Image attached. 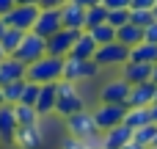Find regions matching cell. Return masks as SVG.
I'll list each match as a JSON object with an SVG mask.
<instances>
[{"mask_svg": "<svg viewBox=\"0 0 157 149\" xmlns=\"http://www.w3.org/2000/svg\"><path fill=\"white\" fill-rule=\"evenodd\" d=\"M55 88H58L55 113H61L63 119L86 108V100H83V94L77 91V83H72V80H58V83H55Z\"/></svg>", "mask_w": 157, "mask_h": 149, "instance_id": "2", "label": "cell"}, {"mask_svg": "<svg viewBox=\"0 0 157 149\" xmlns=\"http://www.w3.org/2000/svg\"><path fill=\"white\" fill-rule=\"evenodd\" d=\"M41 127L39 124H28V127H19L17 130V144L19 149H41Z\"/></svg>", "mask_w": 157, "mask_h": 149, "instance_id": "19", "label": "cell"}, {"mask_svg": "<svg viewBox=\"0 0 157 149\" xmlns=\"http://www.w3.org/2000/svg\"><path fill=\"white\" fill-rule=\"evenodd\" d=\"M130 61H141V64H157V44H152V41H141V44L130 47Z\"/></svg>", "mask_w": 157, "mask_h": 149, "instance_id": "22", "label": "cell"}, {"mask_svg": "<svg viewBox=\"0 0 157 149\" xmlns=\"http://www.w3.org/2000/svg\"><path fill=\"white\" fill-rule=\"evenodd\" d=\"M63 3H66V0H39L41 8H61Z\"/></svg>", "mask_w": 157, "mask_h": 149, "instance_id": "37", "label": "cell"}, {"mask_svg": "<svg viewBox=\"0 0 157 149\" xmlns=\"http://www.w3.org/2000/svg\"><path fill=\"white\" fill-rule=\"evenodd\" d=\"M144 41H152V44H157V19H155V22H149V25L144 28Z\"/></svg>", "mask_w": 157, "mask_h": 149, "instance_id": "33", "label": "cell"}, {"mask_svg": "<svg viewBox=\"0 0 157 149\" xmlns=\"http://www.w3.org/2000/svg\"><path fill=\"white\" fill-rule=\"evenodd\" d=\"M155 94H157V83H155V80L135 83V86H130L127 108H149V105L155 102Z\"/></svg>", "mask_w": 157, "mask_h": 149, "instance_id": "12", "label": "cell"}, {"mask_svg": "<svg viewBox=\"0 0 157 149\" xmlns=\"http://www.w3.org/2000/svg\"><path fill=\"white\" fill-rule=\"evenodd\" d=\"M14 55H17L22 64H33V61H39L41 55H47V39L39 36V33H33V30H28V33L22 36V41H19V47H17Z\"/></svg>", "mask_w": 157, "mask_h": 149, "instance_id": "6", "label": "cell"}, {"mask_svg": "<svg viewBox=\"0 0 157 149\" xmlns=\"http://www.w3.org/2000/svg\"><path fill=\"white\" fill-rule=\"evenodd\" d=\"M63 28V22H61V8H41L39 6V17H36V25H33V33H39V36H52V33H58Z\"/></svg>", "mask_w": 157, "mask_h": 149, "instance_id": "10", "label": "cell"}, {"mask_svg": "<svg viewBox=\"0 0 157 149\" xmlns=\"http://www.w3.org/2000/svg\"><path fill=\"white\" fill-rule=\"evenodd\" d=\"M127 97H130V83H127L124 77L108 80V83L99 88V102H119V105H127Z\"/></svg>", "mask_w": 157, "mask_h": 149, "instance_id": "13", "label": "cell"}, {"mask_svg": "<svg viewBox=\"0 0 157 149\" xmlns=\"http://www.w3.org/2000/svg\"><path fill=\"white\" fill-rule=\"evenodd\" d=\"M14 113H17V122H19V127H28V124H39V111L33 108V105H25V102H19V105H14Z\"/></svg>", "mask_w": 157, "mask_h": 149, "instance_id": "24", "label": "cell"}, {"mask_svg": "<svg viewBox=\"0 0 157 149\" xmlns=\"http://www.w3.org/2000/svg\"><path fill=\"white\" fill-rule=\"evenodd\" d=\"M157 0H130V8H155Z\"/></svg>", "mask_w": 157, "mask_h": 149, "instance_id": "35", "label": "cell"}, {"mask_svg": "<svg viewBox=\"0 0 157 149\" xmlns=\"http://www.w3.org/2000/svg\"><path fill=\"white\" fill-rule=\"evenodd\" d=\"M94 61L102 66V69H110V66H124L130 61V47L121 44L119 39L116 41H108V44H99L97 53H94Z\"/></svg>", "mask_w": 157, "mask_h": 149, "instance_id": "4", "label": "cell"}, {"mask_svg": "<svg viewBox=\"0 0 157 149\" xmlns=\"http://www.w3.org/2000/svg\"><path fill=\"white\" fill-rule=\"evenodd\" d=\"M25 83H28V80L22 77V80H14V83H6V86H3V97H6V102H8V105H17V102L22 100Z\"/></svg>", "mask_w": 157, "mask_h": 149, "instance_id": "29", "label": "cell"}, {"mask_svg": "<svg viewBox=\"0 0 157 149\" xmlns=\"http://www.w3.org/2000/svg\"><path fill=\"white\" fill-rule=\"evenodd\" d=\"M77 36H80V30L61 28L58 33L47 36V53H50V55H58V58H66V55L72 53V44H75Z\"/></svg>", "mask_w": 157, "mask_h": 149, "instance_id": "9", "label": "cell"}, {"mask_svg": "<svg viewBox=\"0 0 157 149\" xmlns=\"http://www.w3.org/2000/svg\"><path fill=\"white\" fill-rule=\"evenodd\" d=\"M155 102H157V94H155Z\"/></svg>", "mask_w": 157, "mask_h": 149, "instance_id": "48", "label": "cell"}, {"mask_svg": "<svg viewBox=\"0 0 157 149\" xmlns=\"http://www.w3.org/2000/svg\"><path fill=\"white\" fill-rule=\"evenodd\" d=\"M130 141H132V127H127L124 122L102 133V144H105V149H121V147H127Z\"/></svg>", "mask_w": 157, "mask_h": 149, "instance_id": "16", "label": "cell"}, {"mask_svg": "<svg viewBox=\"0 0 157 149\" xmlns=\"http://www.w3.org/2000/svg\"><path fill=\"white\" fill-rule=\"evenodd\" d=\"M61 22H63V28L83 30V28H86V8L77 6V3H72V0H66V3L61 6Z\"/></svg>", "mask_w": 157, "mask_h": 149, "instance_id": "15", "label": "cell"}, {"mask_svg": "<svg viewBox=\"0 0 157 149\" xmlns=\"http://www.w3.org/2000/svg\"><path fill=\"white\" fill-rule=\"evenodd\" d=\"M116 39L121 44H127V47H135V44L144 41V28H138L135 22H127V25L116 28Z\"/></svg>", "mask_w": 157, "mask_h": 149, "instance_id": "21", "label": "cell"}, {"mask_svg": "<svg viewBox=\"0 0 157 149\" xmlns=\"http://www.w3.org/2000/svg\"><path fill=\"white\" fill-rule=\"evenodd\" d=\"M66 130H69V135L80 138V141H86V138L97 135V133H99V127H97V122H94V111L83 108V111H77V113L66 116Z\"/></svg>", "mask_w": 157, "mask_h": 149, "instance_id": "5", "label": "cell"}, {"mask_svg": "<svg viewBox=\"0 0 157 149\" xmlns=\"http://www.w3.org/2000/svg\"><path fill=\"white\" fill-rule=\"evenodd\" d=\"M25 33H28V30H19V28H6V33H3V39H0V44H3V50H6L8 55H14Z\"/></svg>", "mask_w": 157, "mask_h": 149, "instance_id": "26", "label": "cell"}, {"mask_svg": "<svg viewBox=\"0 0 157 149\" xmlns=\"http://www.w3.org/2000/svg\"><path fill=\"white\" fill-rule=\"evenodd\" d=\"M88 33L94 36V41H97V44H108V41H116V28H113L110 22H102V25L91 28Z\"/></svg>", "mask_w": 157, "mask_h": 149, "instance_id": "28", "label": "cell"}, {"mask_svg": "<svg viewBox=\"0 0 157 149\" xmlns=\"http://www.w3.org/2000/svg\"><path fill=\"white\" fill-rule=\"evenodd\" d=\"M108 22L113 28H121L130 22V8H108Z\"/></svg>", "mask_w": 157, "mask_h": 149, "instance_id": "31", "label": "cell"}, {"mask_svg": "<svg viewBox=\"0 0 157 149\" xmlns=\"http://www.w3.org/2000/svg\"><path fill=\"white\" fill-rule=\"evenodd\" d=\"M55 102H58V88H55V83H47V86H41V91H39V100H36V111H39V116L44 119V116L55 113Z\"/></svg>", "mask_w": 157, "mask_h": 149, "instance_id": "18", "label": "cell"}, {"mask_svg": "<svg viewBox=\"0 0 157 149\" xmlns=\"http://www.w3.org/2000/svg\"><path fill=\"white\" fill-rule=\"evenodd\" d=\"M17 6H39V0H17Z\"/></svg>", "mask_w": 157, "mask_h": 149, "instance_id": "40", "label": "cell"}, {"mask_svg": "<svg viewBox=\"0 0 157 149\" xmlns=\"http://www.w3.org/2000/svg\"><path fill=\"white\" fill-rule=\"evenodd\" d=\"M152 80L157 83V64H152Z\"/></svg>", "mask_w": 157, "mask_h": 149, "instance_id": "43", "label": "cell"}, {"mask_svg": "<svg viewBox=\"0 0 157 149\" xmlns=\"http://www.w3.org/2000/svg\"><path fill=\"white\" fill-rule=\"evenodd\" d=\"M149 116H152V122L157 124V102H152V105H149Z\"/></svg>", "mask_w": 157, "mask_h": 149, "instance_id": "39", "label": "cell"}, {"mask_svg": "<svg viewBox=\"0 0 157 149\" xmlns=\"http://www.w3.org/2000/svg\"><path fill=\"white\" fill-rule=\"evenodd\" d=\"M105 8H130V0H102Z\"/></svg>", "mask_w": 157, "mask_h": 149, "instance_id": "34", "label": "cell"}, {"mask_svg": "<svg viewBox=\"0 0 157 149\" xmlns=\"http://www.w3.org/2000/svg\"><path fill=\"white\" fill-rule=\"evenodd\" d=\"M17 130H19V122H17V113H14V105H0V144L6 147H14L17 144Z\"/></svg>", "mask_w": 157, "mask_h": 149, "instance_id": "11", "label": "cell"}, {"mask_svg": "<svg viewBox=\"0 0 157 149\" xmlns=\"http://www.w3.org/2000/svg\"><path fill=\"white\" fill-rule=\"evenodd\" d=\"M0 105H6V97H3V86H0Z\"/></svg>", "mask_w": 157, "mask_h": 149, "instance_id": "45", "label": "cell"}, {"mask_svg": "<svg viewBox=\"0 0 157 149\" xmlns=\"http://www.w3.org/2000/svg\"><path fill=\"white\" fill-rule=\"evenodd\" d=\"M25 80H28V77H25ZM39 91H41V86H39V83H30V80H28V83H25V91H22V100H19V102H25V105H33V108H36ZM19 102H17V105H19Z\"/></svg>", "mask_w": 157, "mask_h": 149, "instance_id": "32", "label": "cell"}, {"mask_svg": "<svg viewBox=\"0 0 157 149\" xmlns=\"http://www.w3.org/2000/svg\"><path fill=\"white\" fill-rule=\"evenodd\" d=\"M149 122H152L149 108H127V116H124V124H127V127L138 130V127H144V124H149Z\"/></svg>", "mask_w": 157, "mask_h": 149, "instance_id": "25", "label": "cell"}, {"mask_svg": "<svg viewBox=\"0 0 157 149\" xmlns=\"http://www.w3.org/2000/svg\"><path fill=\"white\" fill-rule=\"evenodd\" d=\"M14 6H17V0H0V17H6Z\"/></svg>", "mask_w": 157, "mask_h": 149, "instance_id": "36", "label": "cell"}, {"mask_svg": "<svg viewBox=\"0 0 157 149\" xmlns=\"http://www.w3.org/2000/svg\"><path fill=\"white\" fill-rule=\"evenodd\" d=\"M130 22H135L138 28H146L149 22H155L152 8H130Z\"/></svg>", "mask_w": 157, "mask_h": 149, "instance_id": "30", "label": "cell"}, {"mask_svg": "<svg viewBox=\"0 0 157 149\" xmlns=\"http://www.w3.org/2000/svg\"><path fill=\"white\" fill-rule=\"evenodd\" d=\"M25 75H28V64H22L17 55H6L0 61V86L14 83V80H22Z\"/></svg>", "mask_w": 157, "mask_h": 149, "instance_id": "14", "label": "cell"}, {"mask_svg": "<svg viewBox=\"0 0 157 149\" xmlns=\"http://www.w3.org/2000/svg\"><path fill=\"white\" fill-rule=\"evenodd\" d=\"M121 149H144V147H141V144H135V141H130L127 147H121Z\"/></svg>", "mask_w": 157, "mask_h": 149, "instance_id": "41", "label": "cell"}, {"mask_svg": "<svg viewBox=\"0 0 157 149\" xmlns=\"http://www.w3.org/2000/svg\"><path fill=\"white\" fill-rule=\"evenodd\" d=\"M121 77L135 86V83H144V80H152V64H141V61H127L121 66Z\"/></svg>", "mask_w": 157, "mask_h": 149, "instance_id": "17", "label": "cell"}, {"mask_svg": "<svg viewBox=\"0 0 157 149\" xmlns=\"http://www.w3.org/2000/svg\"><path fill=\"white\" fill-rule=\"evenodd\" d=\"M124 116H127V105H119V102H99V105L94 108V122H97L99 133H105V130L121 124Z\"/></svg>", "mask_w": 157, "mask_h": 149, "instance_id": "7", "label": "cell"}, {"mask_svg": "<svg viewBox=\"0 0 157 149\" xmlns=\"http://www.w3.org/2000/svg\"><path fill=\"white\" fill-rule=\"evenodd\" d=\"M99 72H102V66H99L94 58H72V55L63 58V80L80 83V80L97 77Z\"/></svg>", "mask_w": 157, "mask_h": 149, "instance_id": "3", "label": "cell"}, {"mask_svg": "<svg viewBox=\"0 0 157 149\" xmlns=\"http://www.w3.org/2000/svg\"><path fill=\"white\" fill-rule=\"evenodd\" d=\"M97 41H94V36L88 33V30H80V36L75 39V44H72V58H94V53H97Z\"/></svg>", "mask_w": 157, "mask_h": 149, "instance_id": "20", "label": "cell"}, {"mask_svg": "<svg viewBox=\"0 0 157 149\" xmlns=\"http://www.w3.org/2000/svg\"><path fill=\"white\" fill-rule=\"evenodd\" d=\"M72 3H77V6H83V8H88V6H97V3H102V0H72Z\"/></svg>", "mask_w": 157, "mask_h": 149, "instance_id": "38", "label": "cell"}, {"mask_svg": "<svg viewBox=\"0 0 157 149\" xmlns=\"http://www.w3.org/2000/svg\"><path fill=\"white\" fill-rule=\"evenodd\" d=\"M155 135H157V124H155V122H149V124H144V127L132 130V141H135V144H141V147H152Z\"/></svg>", "mask_w": 157, "mask_h": 149, "instance_id": "27", "label": "cell"}, {"mask_svg": "<svg viewBox=\"0 0 157 149\" xmlns=\"http://www.w3.org/2000/svg\"><path fill=\"white\" fill-rule=\"evenodd\" d=\"M6 55H8V53H6V50H3V44H0V61H3Z\"/></svg>", "mask_w": 157, "mask_h": 149, "instance_id": "44", "label": "cell"}, {"mask_svg": "<svg viewBox=\"0 0 157 149\" xmlns=\"http://www.w3.org/2000/svg\"><path fill=\"white\" fill-rule=\"evenodd\" d=\"M30 83H39V86H47V83H58L63 80V58L58 55H41L39 61L28 64V75H25Z\"/></svg>", "mask_w": 157, "mask_h": 149, "instance_id": "1", "label": "cell"}, {"mask_svg": "<svg viewBox=\"0 0 157 149\" xmlns=\"http://www.w3.org/2000/svg\"><path fill=\"white\" fill-rule=\"evenodd\" d=\"M152 147H155V149H157V135H155V141H152Z\"/></svg>", "mask_w": 157, "mask_h": 149, "instance_id": "47", "label": "cell"}, {"mask_svg": "<svg viewBox=\"0 0 157 149\" xmlns=\"http://www.w3.org/2000/svg\"><path fill=\"white\" fill-rule=\"evenodd\" d=\"M36 17H39V6H14L3 19L8 28H19V30H33L36 25Z\"/></svg>", "mask_w": 157, "mask_h": 149, "instance_id": "8", "label": "cell"}, {"mask_svg": "<svg viewBox=\"0 0 157 149\" xmlns=\"http://www.w3.org/2000/svg\"><path fill=\"white\" fill-rule=\"evenodd\" d=\"M152 14H155V19H157V3H155V8H152Z\"/></svg>", "mask_w": 157, "mask_h": 149, "instance_id": "46", "label": "cell"}, {"mask_svg": "<svg viewBox=\"0 0 157 149\" xmlns=\"http://www.w3.org/2000/svg\"><path fill=\"white\" fill-rule=\"evenodd\" d=\"M102 22H108V8H105L102 3L88 6V8H86V28H83V30H91V28H97V25H102Z\"/></svg>", "mask_w": 157, "mask_h": 149, "instance_id": "23", "label": "cell"}, {"mask_svg": "<svg viewBox=\"0 0 157 149\" xmlns=\"http://www.w3.org/2000/svg\"><path fill=\"white\" fill-rule=\"evenodd\" d=\"M6 28H8V25H6V19L0 17V39H3V33H6Z\"/></svg>", "mask_w": 157, "mask_h": 149, "instance_id": "42", "label": "cell"}]
</instances>
